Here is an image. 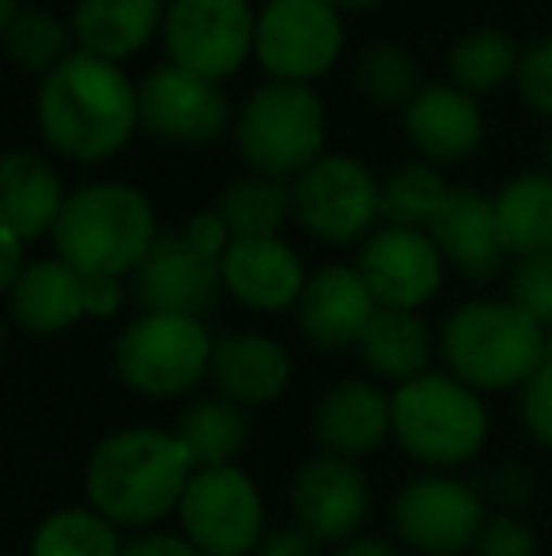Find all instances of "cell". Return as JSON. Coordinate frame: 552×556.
<instances>
[{
	"mask_svg": "<svg viewBox=\"0 0 552 556\" xmlns=\"http://www.w3.org/2000/svg\"><path fill=\"white\" fill-rule=\"evenodd\" d=\"M126 303V292H121L118 277H88V318H114Z\"/></svg>",
	"mask_w": 552,
	"mask_h": 556,
	"instance_id": "41",
	"label": "cell"
},
{
	"mask_svg": "<svg viewBox=\"0 0 552 556\" xmlns=\"http://www.w3.org/2000/svg\"><path fill=\"white\" fill-rule=\"evenodd\" d=\"M213 352L205 318L144 311L114 341V371L140 397H182L213 371Z\"/></svg>",
	"mask_w": 552,
	"mask_h": 556,
	"instance_id": "7",
	"label": "cell"
},
{
	"mask_svg": "<svg viewBox=\"0 0 552 556\" xmlns=\"http://www.w3.org/2000/svg\"><path fill=\"white\" fill-rule=\"evenodd\" d=\"M292 213L314 239L348 247L375 235L383 182L352 155H322L292 182Z\"/></svg>",
	"mask_w": 552,
	"mask_h": 556,
	"instance_id": "8",
	"label": "cell"
},
{
	"mask_svg": "<svg viewBox=\"0 0 552 556\" xmlns=\"http://www.w3.org/2000/svg\"><path fill=\"white\" fill-rule=\"evenodd\" d=\"M53 250L80 277H126L159 239L155 208L129 182H91L68 193L53 227Z\"/></svg>",
	"mask_w": 552,
	"mask_h": 556,
	"instance_id": "3",
	"label": "cell"
},
{
	"mask_svg": "<svg viewBox=\"0 0 552 556\" xmlns=\"http://www.w3.org/2000/svg\"><path fill=\"white\" fill-rule=\"evenodd\" d=\"M545 326L511 300H473L450 311L439 333V352L450 375L477 394L523 390L545 359Z\"/></svg>",
	"mask_w": 552,
	"mask_h": 556,
	"instance_id": "4",
	"label": "cell"
},
{
	"mask_svg": "<svg viewBox=\"0 0 552 556\" xmlns=\"http://www.w3.org/2000/svg\"><path fill=\"white\" fill-rule=\"evenodd\" d=\"M163 0H76L68 27L80 53L121 65L163 35Z\"/></svg>",
	"mask_w": 552,
	"mask_h": 556,
	"instance_id": "25",
	"label": "cell"
},
{
	"mask_svg": "<svg viewBox=\"0 0 552 556\" xmlns=\"http://www.w3.org/2000/svg\"><path fill=\"white\" fill-rule=\"evenodd\" d=\"M518 417H523L530 440L552 451V356L541 359L538 371L523 382V394H518Z\"/></svg>",
	"mask_w": 552,
	"mask_h": 556,
	"instance_id": "36",
	"label": "cell"
},
{
	"mask_svg": "<svg viewBox=\"0 0 552 556\" xmlns=\"http://www.w3.org/2000/svg\"><path fill=\"white\" fill-rule=\"evenodd\" d=\"M488 405L450 371H424L394 390V440L432 469L465 466L488 443Z\"/></svg>",
	"mask_w": 552,
	"mask_h": 556,
	"instance_id": "5",
	"label": "cell"
},
{
	"mask_svg": "<svg viewBox=\"0 0 552 556\" xmlns=\"http://www.w3.org/2000/svg\"><path fill=\"white\" fill-rule=\"evenodd\" d=\"M518 61H523V53H518L515 42L496 27L470 30V35L458 38L447 50L450 76H454L458 88L470 91V96L500 91L503 84L511 80V73H518Z\"/></svg>",
	"mask_w": 552,
	"mask_h": 556,
	"instance_id": "30",
	"label": "cell"
},
{
	"mask_svg": "<svg viewBox=\"0 0 552 556\" xmlns=\"http://www.w3.org/2000/svg\"><path fill=\"white\" fill-rule=\"evenodd\" d=\"M23 15V8H20V0H0V30L4 27H12L15 20Z\"/></svg>",
	"mask_w": 552,
	"mask_h": 556,
	"instance_id": "45",
	"label": "cell"
},
{
	"mask_svg": "<svg viewBox=\"0 0 552 556\" xmlns=\"http://www.w3.org/2000/svg\"><path fill=\"white\" fill-rule=\"evenodd\" d=\"M68 193L57 170L27 148H12L0 163V227L15 231L23 242L53 235Z\"/></svg>",
	"mask_w": 552,
	"mask_h": 556,
	"instance_id": "24",
	"label": "cell"
},
{
	"mask_svg": "<svg viewBox=\"0 0 552 556\" xmlns=\"http://www.w3.org/2000/svg\"><path fill=\"white\" fill-rule=\"evenodd\" d=\"M356 88L378 106H409L424 84H420L416 61L406 46L375 42L356 65Z\"/></svg>",
	"mask_w": 552,
	"mask_h": 556,
	"instance_id": "34",
	"label": "cell"
},
{
	"mask_svg": "<svg viewBox=\"0 0 552 556\" xmlns=\"http://www.w3.org/2000/svg\"><path fill=\"white\" fill-rule=\"evenodd\" d=\"M216 213L235 239H269L292 213V186L277 178H239L220 193Z\"/></svg>",
	"mask_w": 552,
	"mask_h": 556,
	"instance_id": "31",
	"label": "cell"
},
{
	"mask_svg": "<svg viewBox=\"0 0 552 556\" xmlns=\"http://www.w3.org/2000/svg\"><path fill=\"white\" fill-rule=\"evenodd\" d=\"M518 96L526 99V106H534L538 114L552 117V38H541L518 61Z\"/></svg>",
	"mask_w": 552,
	"mask_h": 556,
	"instance_id": "37",
	"label": "cell"
},
{
	"mask_svg": "<svg viewBox=\"0 0 552 556\" xmlns=\"http://www.w3.org/2000/svg\"><path fill=\"white\" fill-rule=\"evenodd\" d=\"M185 239L193 242V247L201 250L205 257H216L220 262L223 254H228V247L235 242V235H231V227L223 224V216L216 213V208H205V213H197L190 224H185Z\"/></svg>",
	"mask_w": 552,
	"mask_h": 556,
	"instance_id": "39",
	"label": "cell"
},
{
	"mask_svg": "<svg viewBox=\"0 0 552 556\" xmlns=\"http://www.w3.org/2000/svg\"><path fill=\"white\" fill-rule=\"evenodd\" d=\"M496 227L503 254H552V175L526 170L496 193Z\"/></svg>",
	"mask_w": 552,
	"mask_h": 556,
	"instance_id": "27",
	"label": "cell"
},
{
	"mask_svg": "<svg viewBox=\"0 0 552 556\" xmlns=\"http://www.w3.org/2000/svg\"><path fill=\"white\" fill-rule=\"evenodd\" d=\"M390 519L401 542L424 556L470 553L488 522L477 492L447 473L413 477L394 496Z\"/></svg>",
	"mask_w": 552,
	"mask_h": 556,
	"instance_id": "12",
	"label": "cell"
},
{
	"mask_svg": "<svg viewBox=\"0 0 552 556\" xmlns=\"http://www.w3.org/2000/svg\"><path fill=\"white\" fill-rule=\"evenodd\" d=\"M549 167H552V140H549Z\"/></svg>",
	"mask_w": 552,
	"mask_h": 556,
	"instance_id": "48",
	"label": "cell"
},
{
	"mask_svg": "<svg viewBox=\"0 0 552 556\" xmlns=\"http://www.w3.org/2000/svg\"><path fill=\"white\" fill-rule=\"evenodd\" d=\"M38 129L46 144L76 163H103L140 129V84L114 61L76 50L38 84Z\"/></svg>",
	"mask_w": 552,
	"mask_h": 556,
	"instance_id": "1",
	"label": "cell"
},
{
	"mask_svg": "<svg viewBox=\"0 0 552 556\" xmlns=\"http://www.w3.org/2000/svg\"><path fill=\"white\" fill-rule=\"evenodd\" d=\"M371 507V484L348 458H310L292 481V522L318 545H348Z\"/></svg>",
	"mask_w": 552,
	"mask_h": 556,
	"instance_id": "15",
	"label": "cell"
},
{
	"mask_svg": "<svg viewBox=\"0 0 552 556\" xmlns=\"http://www.w3.org/2000/svg\"><path fill=\"white\" fill-rule=\"evenodd\" d=\"M182 538L205 556H254L266 538V500L239 466L197 469L178 504Z\"/></svg>",
	"mask_w": 552,
	"mask_h": 556,
	"instance_id": "9",
	"label": "cell"
},
{
	"mask_svg": "<svg viewBox=\"0 0 552 556\" xmlns=\"http://www.w3.org/2000/svg\"><path fill=\"white\" fill-rule=\"evenodd\" d=\"M360 359L375 379H386L394 387L420 379L432 359V333L416 311L378 307L371 326L360 337Z\"/></svg>",
	"mask_w": 552,
	"mask_h": 556,
	"instance_id": "26",
	"label": "cell"
},
{
	"mask_svg": "<svg viewBox=\"0 0 552 556\" xmlns=\"http://www.w3.org/2000/svg\"><path fill=\"white\" fill-rule=\"evenodd\" d=\"M473 556H541V545L534 538V530L526 522H518L515 515H496L480 530Z\"/></svg>",
	"mask_w": 552,
	"mask_h": 556,
	"instance_id": "38",
	"label": "cell"
},
{
	"mask_svg": "<svg viewBox=\"0 0 552 556\" xmlns=\"http://www.w3.org/2000/svg\"><path fill=\"white\" fill-rule=\"evenodd\" d=\"M4 556H12V553H4Z\"/></svg>",
	"mask_w": 552,
	"mask_h": 556,
	"instance_id": "49",
	"label": "cell"
},
{
	"mask_svg": "<svg viewBox=\"0 0 552 556\" xmlns=\"http://www.w3.org/2000/svg\"><path fill=\"white\" fill-rule=\"evenodd\" d=\"M193 473L197 466L175 432L129 425L95 443L84 466V496L118 530H140L178 515Z\"/></svg>",
	"mask_w": 552,
	"mask_h": 556,
	"instance_id": "2",
	"label": "cell"
},
{
	"mask_svg": "<svg viewBox=\"0 0 552 556\" xmlns=\"http://www.w3.org/2000/svg\"><path fill=\"white\" fill-rule=\"evenodd\" d=\"M325 148V106L310 84L269 80L235 114V152L261 178H299Z\"/></svg>",
	"mask_w": 552,
	"mask_h": 556,
	"instance_id": "6",
	"label": "cell"
},
{
	"mask_svg": "<svg viewBox=\"0 0 552 556\" xmlns=\"http://www.w3.org/2000/svg\"><path fill=\"white\" fill-rule=\"evenodd\" d=\"M330 4L341 8V12H345V8H348V12H360V8H375L378 0H330Z\"/></svg>",
	"mask_w": 552,
	"mask_h": 556,
	"instance_id": "46",
	"label": "cell"
},
{
	"mask_svg": "<svg viewBox=\"0 0 552 556\" xmlns=\"http://www.w3.org/2000/svg\"><path fill=\"white\" fill-rule=\"evenodd\" d=\"M23 250H27V242H23L15 231H8V227H0V288H4V292L27 273L30 262Z\"/></svg>",
	"mask_w": 552,
	"mask_h": 556,
	"instance_id": "43",
	"label": "cell"
},
{
	"mask_svg": "<svg viewBox=\"0 0 552 556\" xmlns=\"http://www.w3.org/2000/svg\"><path fill=\"white\" fill-rule=\"evenodd\" d=\"M121 556H205L193 542H185L182 534H140L133 542H126Z\"/></svg>",
	"mask_w": 552,
	"mask_h": 556,
	"instance_id": "40",
	"label": "cell"
},
{
	"mask_svg": "<svg viewBox=\"0 0 552 556\" xmlns=\"http://www.w3.org/2000/svg\"><path fill=\"white\" fill-rule=\"evenodd\" d=\"M258 12L251 0H170L163 15V46L170 65L220 84L254 53Z\"/></svg>",
	"mask_w": 552,
	"mask_h": 556,
	"instance_id": "10",
	"label": "cell"
},
{
	"mask_svg": "<svg viewBox=\"0 0 552 556\" xmlns=\"http://www.w3.org/2000/svg\"><path fill=\"white\" fill-rule=\"evenodd\" d=\"M337 556H401V553L390 542H383V538H352Z\"/></svg>",
	"mask_w": 552,
	"mask_h": 556,
	"instance_id": "44",
	"label": "cell"
},
{
	"mask_svg": "<svg viewBox=\"0 0 552 556\" xmlns=\"http://www.w3.org/2000/svg\"><path fill=\"white\" fill-rule=\"evenodd\" d=\"M345 50L341 8L330 0H266L258 12L254 58L273 80L310 84Z\"/></svg>",
	"mask_w": 552,
	"mask_h": 556,
	"instance_id": "11",
	"label": "cell"
},
{
	"mask_svg": "<svg viewBox=\"0 0 552 556\" xmlns=\"http://www.w3.org/2000/svg\"><path fill=\"white\" fill-rule=\"evenodd\" d=\"M175 435L190 451L197 469L235 466L243 446L251 443V413L228 397H197L175 420Z\"/></svg>",
	"mask_w": 552,
	"mask_h": 556,
	"instance_id": "28",
	"label": "cell"
},
{
	"mask_svg": "<svg viewBox=\"0 0 552 556\" xmlns=\"http://www.w3.org/2000/svg\"><path fill=\"white\" fill-rule=\"evenodd\" d=\"M545 356H552V333H549V341H545Z\"/></svg>",
	"mask_w": 552,
	"mask_h": 556,
	"instance_id": "47",
	"label": "cell"
},
{
	"mask_svg": "<svg viewBox=\"0 0 552 556\" xmlns=\"http://www.w3.org/2000/svg\"><path fill=\"white\" fill-rule=\"evenodd\" d=\"M394 435V394L371 379H345L318 397L314 440L325 454L363 458Z\"/></svg>",
	"mask_w": 552,
	"mask_h": 556,
	"instance_id": "19",
	"label": "cell"
},
{
	"mask_svg": "<svg viewBox=\"0 0 552 556\" xmlns=\"http://www.w3.org/2000/svg\"><path fill=\"white\" fill-rule=\"evenodd\" d=\"M406 137L432 163H462L485 140V114L458 84H424L406 106Z\"/></svg>",
	"mask_w": 552,
	"mask_h": 556,
	"instance_id": "21",
	"label": "cell"
},
{
	"mask_svg": "<svg viewBox=\"0 0 552 556\" xmlns=\"http://www.w3.org/2000/svg\"><path fill=\"white\" fill-rule=\"evenodd\" d=\"M12 323L30 337H53L88 318V277L61 257L30 262L27 273L8 288Z\"/></svg>",
	"mask_w": 552,
	"mask_h": 556,
	"instance_id": "22",
	"label": "cell"
},
{
	"mask_svg": "<svg viewBox=\"0 0 552 556\" xmlns=\"http://www.w3.org/2000/svg\"><path fill=\"white\" fill-rule=\"evenodd\" d=\"M375 311L378 300L371 295L368 280L356 265H322L310 273L295 315H299V330L307 333L310 344L341 352L360 344Z\"/></svg>",
	"mask_w": 552,
	"mask_h": 556,
	"instance_id": "18",
	"label": "cell"
},
{
	"mask_svg": "<svg viewBox=\"0 0 552 556\" xmlns=\"http://www.w3.org/2000/svg\"><path fill=\"white\" fill-rule=\"evenodd\" d=\"M427 235L439 247L442 262L470 280H492L508 257L496 227V198H485L470 186H454L447 193L439 213L427 224Z\"/></svg>",
	"mask_w": 552,
	"mask_h": 556,
	"instance_id": "20",
	"label": "cell"
},
{
	"mask_svg": "<svg viewBox=\"0 0 552 556\" xmlns=\"http://www.w3.org/2000/svg\"><path fill=\"white\" fill-rule=\"evenodd\" d=\"M118 527L95 507H61L38 522L30 538V556H121Z\"/></svg>",
	"mask_w": 552,
	"mask_h": 556,
	"instance_id": "29",
	"label": "cell"
},
{
	"mask_svg": "<svg viewBox=\"0 0 552 556\" xmlns=\"http://www.w3.org/2000/svg\"><path fill=\"white\" fill-rule=\"evenodd\" d=\"M508 292H511L508 300L515 303V307H523L534 323H541L549 330L552 326V254L518 257Z\"/></svg>",
	"mask_w": 552,
	"mask_h": 556,
	"instance_id": "35",
	"label": "cell"
},
{
	"mask_svg": "<svg viewBox=\"0 0 552 556\" xmlns=\"http://www.w3.org/2000/svg\"><path fill=\"white\" fill-rule=\"evenodd\" d=\"M73 27L57 20L53 12L42 8H23V15L4 27V50L27 73H42L50 76L57 65H65L73 58Z\"/></svg>",
	"mask_w": 552,
	"mask_h": 556,
	"instance_id": "32",
	"label": "cell"
},
{
	"mask_svg": "<svg viewBox=\"0 0 552 556\" xmlns=\"http://www.w3.org/2000/svg\"><path fill=\"white\" fill-rule=\"evenodd\" d=\"M254 556H318V542L303 534L299 527H287V530H273V534L261 538Z\"/></svg>",
	"mask_w": 552,
	"mask_h": 556,
	"instance_id": "42",
	"label": "cell"
},
{
	"mask_svg": "<svg viewBox=\"0 0 552 556\" xmlns=\"http://www.w3.org/2000/svg\"><path fill=\"white\" fill-rule=\"evenodd\" d=\"M231 125V103L216 80L159 65L140 80V129L167 144L201 148Z\"/></svg>",
	"mask_w": 552,
	"mask_h": 556,
	"instance_id": "13",
	"label": "cell"
},
{
	"mask_svg": "<svg viewBox=\"0 0 552 556\" xmlns=\"http://www.w3.org/2000/svg\"><path fill=\"white\" fill-rule=\"evenodd\" d=\"M450 186L432 163H406L383 182V220L394 227H420L427 231L432 216L447 201Z\"/></svg>",
	"mask_w": 552,
	"mask_h": 556,
	"instance_id": "33",
	"label": "cell"
},
{
	"mask_svg": "<svg viewBox=\"0 0 552 556\" xmlns=\"http://www.w3.org/2000/svg\"><path fill=\"white\" fill-rule=\"evenodd\" d=\"M220 273L223 292H231L243 307L258 311V315H280V311L299 307L303 288L310 280L303 257L280 235L235 239L220 257Z\"/></svg>",
	"mask_w": 552,
	"mask_h": 556,
	"instance_id": "17",
	"label": "cell"
},
{
	"mask_svg": "<svg viewBox=\"0 0 552 556\" xmlns=\"http://www.w3.org/2000/svg\"><path fill=\"white\" fill-rule=\"evenodd\" d=\"M208 379L216 382L220 397L243 409L269 405L292 382V356L284 344L266 333H228L216 341Z\"/></svg>",
	"mask_w": 552,
	"mask_h": 556,
	"instance_id": "23",
	"label": "cell"
},
{
	"mask_svg": "<svg viewBox=\"0 0 552 556\" xmlns=\"http://www.w3.org/2000/svg\"><path fill=\"white\" fill-rule=\"evenodd\" d=\"M223 292V273L216 257H205L185 235H159L133 273V295L155 315L201 318Z\"/></svg>",
	"mask_w": 552,
	"mask_h": 556,
	"instance_id": "16",
	"label": "cell"
},
{
	"mask_svg": "<svg viewBox=\"0 0 552 556\" xmlns=\"http://www.w3.org/2000/svg\"><path fill=\"white\" fill-rule=\"evenodd\" d=\"M356 269L363 273L378 307L420 311L442 288L447 262H442L439 247H435L427 231L386 224L363 242L360 257H356Z\"/></svg>",
	"mask_w": 552,
	"mask_h": 556,
	"instance_id": "14",
	"label": "cell"
}]
</instances>
